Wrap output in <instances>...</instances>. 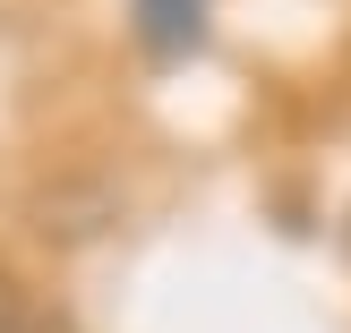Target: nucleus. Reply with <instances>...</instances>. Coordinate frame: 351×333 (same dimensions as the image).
I'll return each mask as SVG.
<instances>
[{"label": "nucleus", "mask_w": 351, "mask_h": 333, "mask_svg": "<svg viewBox=\"0 0 351 333\" xmlns=\"http://www.w3.org/2000/svg\"><path fill=\"white\" fill-rule=\"evenodd\" d=\"M129 17L154 60H180V51L206 43V0H129Z\"/></svg>", "instance_id": "nucleus-1"}, {"label": "nucleus", "mask_w": 351, "mask_h": 333, "mask_svg": "<svg viewBox=\"0 0 351 333\" xmlns=\"http://www.w3.org/2000/svg\"><path fill=\"white\" fill-rule=\"evenodd\" d=\"M0 333H26V291L0 274Z\"/></svg>", "instance_id": "nucleus-2"}]
</instances>
